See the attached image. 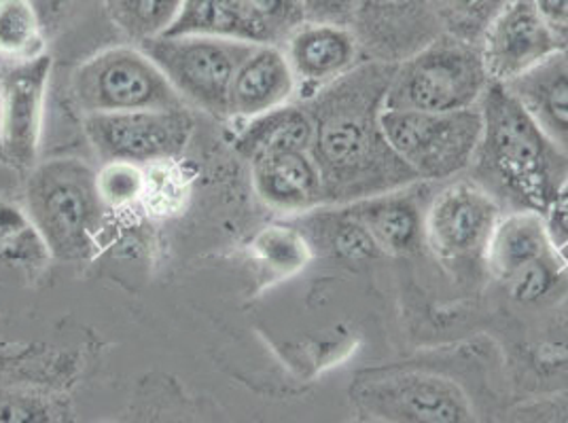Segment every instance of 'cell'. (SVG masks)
Returning a JSON list of instances; mask_svg holds the SVG:
<instances>
[{
  "label": "cell",
  "instance_id": "obj_26",
  "mask_svg": "<svg viewBox=\"0 0 568 423\" xmlns=\"http://www.w3.org/2000/svg\"><path fill=\"white\" fill-rule=\"evenodd\" d=\"M251 250L255 259L281 276L302 271L312 259L308 237L293 227L281 225L265 227L260 231L251 244Z\"/></svg>",
  "mask_w": 568,
  "mask_h": 423
},
{
  "label": "cell",
  "instance_id": "obj_21",
  "mask_svg": "<svg viewBox=\"0 0 568 423\" xmlns=\"http://www.w3.org/2000/svg\"><path fill=\"white\" fill-rule=\"evenodd\" d=\"M166 34L219 37L246 43H267L260 25L255 24L236 0H183L181 11Z\"/></svg>",
  "mask_w": 568,
  "mask_h": 423
},
{
  "label": "cell",
  "instance_id": "obj_23",
  "mask_svg": "<svg viewBox=\"0 0 568 423\" xmlns=\"http://www.w3.org/2000/svg\"><path fill=\"white\" fill-rule=\"evenodd\" d=\"M183 0H104L111 22L139 45L166 34Z\"/></svg>",
  "mask_w": 568,
  "mask_h": 423
},
{
  "label": "cell",
  "instance_id": "obj_18",
  "mask_svg": "<svg viewBox=\"0 0 568 423\" xmlns=\"http://www.w3.org/2000/svg\"><path fill=\"white\" fill-rule=\"evenodd\" d=\"M365 225L382 255H409L425 241V212L407 187L346 204Z\"/></svg>",
  "mask_w": 568,
  "mask_h": 423
},
{
  "label": "cell",
  "instance_id": "obj_13",
  "mask_svg": "<svg viewBox=\"0 0 568 423\" xmlns=\"http://www.w3.org/2000/svg\"><path fill=\"white\" fill-rule=\"evenodd\" d=\"M479 49L490 81L507 85L567 45L547 25L532 0H514L486 28Z\"/></svg>",
  "mask_w": 568,
  "mask_h": 423
},
{
  "label": "cell",
  "instance_id": "obj_4",
  "mask_svg": "<svg viewBox=\"0 0 568 423\" xmlns=\"http://www.w3.org/2000/svg\"><path fill=\"white\" fill-rule=\"evenodd\" d=\"M26 210L51 257H85L104 210L95 188V172L77 159L34 165L26 187Z\"/></svg>",
  "mask_w": 568,
  "mask_h": 423
},
{
  "label": "cell",
  "instance_id": "obj_31",
  "mask_svg": "<svg viewBox=\"0 0 568 423\" xmlns=\"http://www.w3.org/2000/svg\"><path fill=\"white\" fill-rule=\"evenodd\" d=\"M306 9L308 20L351 24L355 0H300Z\"/></svg>",
  "mask_w": 568,
  "mask_h": 423
},
{
  "label": "cell",
  "instance_id": "obj_22",
  "mask_svg": "<svg viewBox=\"0 0 568 423\" xmlns=\"http://www.w3.org/2000/svg\"><path fill=\"white\" fill-rule=\"evenodd\" d=\"M45 22L32 0H0V62L22 64L48 53Z\"/></svg>",
  "mask_w": 568,
  "mask_h": 423
},
{
  "label": "cell",
  "instance_id": "obj_9",
  "mask_svg": "<svg viewBox=\"0 0 568 423\" xmlns=\"http://www.w3.org/2000/svg\"><path fill=\"white\" fill-rule=\"evenodd\" d=\"M505 208L474 178L442 188L425 210V244L446 265L484 260L490 236Z\"/></svg>",
  "mask_w": 568,
  "mask_h": 423
},
{
  "label": "cell",
  "instance_id": "obj_8",
  "mask_svg": "<svg viewBox=\"0 0 568 423\" xmlns=\"http://www.w3.org/2000/svg\"><path fill=\"white\" fill-rule=\"evenodd\" d=\"M484 262L520 301L544 299L562 274V257L539 212H505L490 236Z\"/></svg>",
  "mask_w": 568,
  "mask_h": 423
},
{
  "label": "cell",
  "instance_id": "obj_15",
  "mask_svg": "<svg viewBox=\"0 0 568 423\" xmlns=\"http://www.w3.org/2000/svg\"><path fill=\"white\" fill-rule=\"evenodd\" d=\"M281 48L295 74L297 94L304 100L365 62V53L351 24L306 20L284 39Z\"/></svg>",
  "mask_w": 568,
  "mask_h": 423
},
{
  "label": "cell",
  "instance_id": "obj_32",
  "mask_svg": "<svg viewBox=\"0 0 568 423\" xmlns=\"http://www.w3.org/2000/svg\"><path fill=\"white\" fill-rule=\"evenodd\" d=\"M547 25L568 48V0H532Z\"/></svg>",
  "mask_w": 568,
  "mask_h": 423
},
{
  "label": "cell",
  "instance_id": "obj_2",
  "mask_svg": "<svg viewBox=\"0 0 568 423\" xmlns=\"http://www.w3.org/2000/svg\"><path fill=\"white\" fill-rule=\"evenodd\" d=\"M481 138L469 174L503 208L547 216L568 178V153L545 132L514 92L490 83L479 102Z\"/></svg>",
  "mask_w": 568,
  "mask_h": 423
},
{
  "label": "cell",
  "instance_id": "obj_5",
  "mask_svg": "<svg viewBox=\"0 0 568 423\" xmlns=\"http://www.w3.org/2000/svg\"><path fill=\"white\" fill-rule=\"evenodd\" d=\"M479 106L450 113L384 109L382 127L393 151L418 180H452L474 164L481 138Z\"/></svg>",
  "mask_w": 568,
  "mask_h": 423
},
{
  "label": "cell",
  "instance_id": "obj_7",
  "mask_svg": "<svg viewBox=\"0 0 568 423\" xmlns=\"http://www.w3.org/2000/svg\"><path fill=\"white\" fill-rule=\"evenodd\" d=\"M255 45L197 34H162L141 43L181 97L216 118L230 117L232 81Z\"/></svg>",
  "mask_w": 568,
  "mask_h": 423
},
{
  "label": "cell",
  "instance_id": "obj_30",
  "mask_svg": "<svg viewBox=\"0 0 568 423\" xmlns=\"http://www.w3.org/2000/svg\"><path fill=\"white\" fill-rule=\"evenodd\" d=\"M551 239L556 244V250L562 259H568V178L565 187L560 188L554 206L545 216Z\"/></svg>",
  "mask_w": 568,
  "mask_h": 423
},
{
  "label": "cell",
  "instance_id": "obj_25",
  "mask_svg": "<svg viewBox=\"0 0 568 423\" xmlns=\"http://www.w3.org/2000/svg\"><path fill=\"white\" fill-rule=\"evenodd\" d=\"M442 32L479 45L486 28L514 0H430Z\"/></svg>",
  "mask_w": 568,
  "mask_h": 423
},
{
  "label": "cell",
  "instance_id": "obj_11",
  "mask_svg": "<svg viewBox=\"0 0 568 423\" xmlns=\"http://www.w3.org/2000/svg\"><path fill=\"white\" fill-rule=\"evenodd\" d=\"M195 121L190 109L85 115V134L104 162L155 164L183 153Z\"/></svg>",
  "mask_w": 568,
  "mask_h": 423
},
{
  "label": "cell",
  "instance_id": "obj_14",
  "mask_svg": "<svg viewBox=\"0 0 568 423\" xmlns=\"http://www.w3.org/2000/svg\"><path fill=\"white\" fill-rule=\"evenodd\" d=\"M353 30L365 60L399 64L442 34L430 0H355Z\"/></svg>",
  "mask_w": 568,
  "mask_h": 423
},
{
  "label": "cell",
  "instance_id": "obj_28",
  "mask_svg": "<svg viewBox=\"0 0 568 423\" xmlns=\"http://www.w3.org/2000/svg\"><path fill=\"white\" fill-rule=\"evenodd\" d=\"M146 176L141 165L132 162H104L95 172V188L104 204V208L118 210L136 204L142 195H146Z\"/></svg>",
  "mask_w": 568,
  "mask_h": 423
},
{
  "label": "cell",
  "instance_id": "obj_19",
  "mask_svg": "<svg viewBox=\"0 0 568 423\" xmlns=\"http://www.w3.org/2000/svg\"><path fill=\"white\" fill-rule=\"evenodd\" d=\"M505 85V83H503ZM537 123L568 153V53L547 58L537 69L507 83Z\"/></svg>",
  "mask_w": 568,
  "mask_h": 423
},
{
  "label": "cell",
  "instance_id": "obj_6",
  "mask_svg": "<svg viewBox=\"0 0 568 423\" xmlns=\"http://www.w3.org/2000/svg\"><path fill=\"white\" fill-rule=\"evenodd\" d=\"M72 94L85 115L190 106L142 48L95 53L72 74Z\"/></svg>",
  "mask_w": 568,
  "mask_h": 423
},
{
  "label": "cell",
  "instance_id": "obj_12",
  "mask_svg": "<svg viewBox=\"0 0 568 423\" xmlns=\"http://www.w3.org/2000/svg\"><path fill=\"white\" fill-rule=\"evenodd\" d=\"M49 76V53L22 64L0 62V159L18 172L37 165Z\"/></svg>",
  "mask_w": 568,
  "mask_h": 423
},
{
  "label": "cell",
  "instance_id": "obj_27",
  "mask_svg": "<svg viewBox=\"0 0 568 423\" xmlns=\"http://www.w3.org/2000/svg\"><path fill=\"white\" fill-rule=\"evenodd\" d=\"M323 239L333 255L346 260L374 259L382 255L378 244L365 225L356 220L351 212L339 210L337 214H327L321 218Z\"/></svg>",
  "mask_w": 568,
  "mask_h": 423
},
{
  "label": "cell",
  "instance_id": "obj_33",
  "mask_svg": "<svg viewBox=\"0 0 568 423\" xmlns=\"http://www.w3.org/2000/svg\"><path fill=\"white\" fill-rule=\"evenodd\" d=\"M565 51H567V53H568V48H567V49H565Z\"/></svg>",
  "mask_w": 568,
  "mask_h": 423
},
{
  "label": "cell",
  "instance_id": "obj_16",
  "mask_svg": "<svg viewBox=\"0 0 568 423\" xmlns=\"http://www.w3.org/2000/svg\"><path fill=\"white\" fill-rule=\"evenodd\" d=\"M251 180L261 202L272 210L304 214L329 204L310 151H284L251 162Z\"/></svg>",
  "mask_w": 568,
  "mask_h": 423
},
{
  "label": "cell",
  "instance_id": "obj_29",
  "mask_svg": "<svg viewBox=\"0 0 568 423\" xmlns=\"http://www.w3.org/2000/svg\"><path fill=\"white\" fill-rule=\"evenodd\" d=\"M244 13L260 25L267 43L281 45L284 39L308 20L300 0H236Z\"/></svg>",
  "mask_w": 568,
  "mask_h": 423
},
{
  "label": "cell",
  "instance_id": "obj_24",
  "mask_svg": "<svg viewBox=\"0 0 568 423\" xmlns=\"http://www.w3.org/2000/svg\"><path fill=\"white\" fill-rule=\"evenodd\" d=\"M49 257V248L24 208L0 199V262L37 265Z\"/></svg>",
  "mask_w": 568,
  "mask_h": 423
},
{
  "label": "cell",
  "instance_id": "obj_3",
  "mask_svg": "<svg viewBox=\"0 0 568 423\" xmlns=\"http://www.w3.org/2000/svg\"><path fill=\"white\" fill-rule=\"evenodd\" d=\"M481 49L442 32L395 64L384 109L450 113L479 106L490 87Z\"/></svg>",
  "mask_w": 568,
  "mask_h": 423
},
{
  "label": "cell",
  "instance_id": "obj_20",
  "mask_svg": "<svg viewBox=\"0 0 568 423\" xmlns=\"http://www.w3.org/2000/svg\"><path fill=\"white\" fill-rule=\"evenodd\" d=\"M314 138V123L306 106L284 104L246 118L237 132V153L251 164L265 155L284 151H310Z\"/></svg>",
  "mask_w": 568,
  "mask_h": 423
},
{
  "label": "cell",
  "instance_id": "obj_10",
  "mask_svg": "<svg viewBox=\"0 0 568 423\" xmlns=\"http://www.w3.org/2000/svg\"><path fill=\"white\" fill-rule=\"evenodd\" d=\"M353 399L361 413L388 422H469L474 409L467 394L444 376L382 373L358 381Z\"/></svg>",
  "mask_w": 568,
  "mask_h": 423
},
{
  "label": "cell",
  "instance_id": "obj_1",
  "mask_svg": "<svg viewBox=\"0 0 568 423\" xmlns=\"http://www.w3.org/2000/svg\"><path fill=\"white\" fill-rule=\"evenodd\" d=\"M393 72L395 64L365 60L304 102L314 123L310 153L329 204L346 206L418 183L382 127Z\"/></svg>",
  "mask_w": 568,
  "mask_h": 423
},
{
  "label": "cell",
  "instance_id": "obj_17",
  "mask_svg": "<svg viewBox=\"0 0 568 423\" xmlns=\"http://www.w3.org/2000/svg\"><path fill=\"white\" fill-rule=\"evenodd\" d=\"M297 94V81L281 45L260 43L237 66L230 90V117H257L284 106Z\"/></svg>",
  "mask_w": 568,
  "mask_h": 423
}]
</instances>
